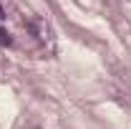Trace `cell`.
<instances>
[{"label":"cell","mask_w":131,"mask_h":129,"mask_svg":"<svg viewBox=\"0 0 131 129\" xmlns=\"http://www.w3.org/2000/svg\"><path fill=\"white\" fill-rule=\"evenodd\" d=\"M0 46H10V35L0 28Z\"/></svg>","instance_id":"obj_1"},{"label":"cell","mask_w":131,"mask_h":129,"mask_svg":"<svg viewBox=\"0 0 131 129\" xmlns=\"http://www.w3.org/2000/svg\"><path fill=\"white\" fill-rule=\"evenodd\" d=\"M3 18H5V10H3V5H0V20H3Z\"/></svg>","instance_id":"obj_2"}]
</instances>
